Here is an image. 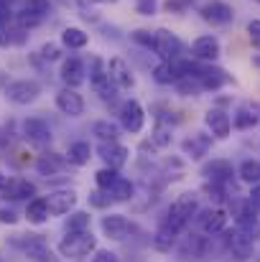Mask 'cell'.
Segmentation results:
<instances>
[{
    "mask_svg": "<svg viewBox=\"0 0 260 262\" xmlns=\"http://www.w3.org/2000/svg\"><path fill=\"white\" fill-rule=\"evenodd\" d=\"M199 15H202L207 23H212V26H227L235 13H232V8H230L227 3H222V0H209V3L202 5Z\"/></svg>",
    "mask_w": 260,
    "mask_h": 262,
    "instance_id": "cell-3",
    "label": "cell"
},
{
    "mask_svg": "<svg viewBox=\"0 0 260 262\" xmlns=\"http://www.w3.org/2000/svg\"><path fill=\"white\" fill-rule=\"evenodd\" d=\"M207 252H209V242H207V237H199V234L184 237V242L178 247V255L184 260H204Z\"/></svg>",
    "mask_w": 260,
    "mask_h": 262,
    "instance_id": "cell-8",
    "label": "cell"
},
{
    "mask_svg": "<svg viewBox=\"0 0 260 262\" xmlns=\"http://www.w3.org/2000/svg\"><path fill=\"white\" fill-rule=\"evenodd\" d=\"M102 229L110 239H123L128 234V219L120 216V214H110L102 219Z\"/></svg>",
    "mask_w": 260,
    "mask_h": 262,
    "instance_id": "cell-21",
    "label": "cell"
},
{
    "mask_svg": "<svg viewBox=\"0 0 260 262\" xmlns=\"http://www.w3.org/2000/svg\"><path fill=\"white\" fill-rule=\"evenodd\" d=\"M62 79H64L72 89L79 87V84L85 82V67H82V61H79V59L64 61V67H62Z\"/></svg>",
    "mask_w": 260,
    "mask_h": 262,
    "instance_id": "cell-22",
    "label": "cell"
},
{
    "mask_svg": "<svg viewBox=\"0 0 260 262\" xmlns=\"http://www.w3.org/2000/svg\"><path fill=\"white\" fill-rule=\"evenodd\" d=\"M23 250H26L28 257H33L36 262H46L51 257V252H49L44 237H38V234H28V239L23 242Z\"/></svg>",
    "mask_w": 260,
    "mask_h": 262,
    "instance_id": "cell-20",
    "label": "cell"
},
{
    "mask_svg": "<svg viewBox=\"0 0 260 262\" xmlns=\"http://www.w3.org/2000/svg\"><path fill=\"white\" fill-rule=\"evenodd\" d=\"M204 148H207V143H204L199 135H196L194 140H186V143H184V150H189V153H191V158H202Z\"/></svg>",
    "mask_w": 260,
    "mask_h": 262,
    "instance_id": "cell-33",
    "label": "cell"
},
{
    "mask_svg": "<svg viewBox=\"0 0 260 262\" xmlns=\"http://www.w3.org/2000/svg\"><path fill=\"white\" fill-rule=\"evenodd\" d=\"M250 204H253V209H255V211H260V186L253 188V193H250Z\"/></svg>",
    "mask_w": 260,
    "mask_h": 262,
    "instance_id": "cell-42",
    "label": "cell"
},
{
    "mask_svg": "<svg viewBox=\"0 0 260 262\" xmlns=\"http://www.w3.org/2000/svg\"><path fill=\"white\" fill-rule=\"evenodd\" d=\"M248 36H250L253 46L260 51V20H250V23H248Z\"/></svg>",
    "mask_w": 260,
    "mask_h": 262,
    "instance_id": "cell-38",
    "label": "cell"
},
{
    "mask_svg": "<svg viewBox=\"0 0 260 262\" xmlns=\"http://www.w3.org/2000/svg\"><path fill=\"white\" fill-rule=\"evenodd\" d=\"M194 56L204 61H214L219 56V41L214 36H199L194 41Z\"/></svg>",
    "mask_w": 260,
    "mask_h": 262,
    "instance_id": "cell-16",
    "label": "cell"
},
{
    "mask_svg": "<svg viewBox=\"0 0 260 262\" xmlns=\"http://www.w3.org/2000/svg\"><path fill=\"white\" fill-rule=\"evenodd\" d=\"M227 247L232 250V255H235L237 260H248V257H253L255 239L248 237L243 229H235V232H227Z\"/></svg>",
    "mask_w": 260,
    "mask_h": 262,
    "instance_id": "cell-6",
    "label": "cell"
},
{
    "mask_svg": "<svg viewBox=\"0 0 260 262\" xmlns=\"http://www.w3.org/2000/svg\"><path fill=\"white\" fill-rule=\"evenodd\" d=\"M135 8H138V13L151 15V13L156 10V0H138V3H135Z\"/></svg>",
    "mask_w": 260,
    "mask_h": 262,
    "instance_id": "cell-40",
    "label": "cell"
},
{
    "mask_svg": "<svg viewBox=\"0 0 260 262\" xmlns=\"http://www.w3.org/2000/svg\"><path fill=\"white\" fill-rule=\"evenodd\" d=\"M3 186H5V178H3V176H0V188H3Z\"/></svg>",
    "mask_w": 260,
    "mask_h": 262,
    "instance_id": "cell-47",
    "label": "cell"
},
{
    "mask_svg": "<svg viewBox=\"0 0 260 262\" xmlns=\"http://www.w3.org/2000/svg\"><path fill=\"white\" fill-rule=\"evenodd\" d=\"M26 216H28V222H33V224H41V222H46V216H49L46 199H33V201L28 204V209H26Z\"/></svg>",
    "mask_w": 260,
    "mask_h": 262,
    "instance_id": "cell-24",
    "label": "cell"
},
{
    "mask_svg": "<svg viewBox=\"0 0 260 262\" xmlns=\"http://www.w3.org/2000/svg\"><path fill=\"white\" fill-rule=\"evenodd\" d=\"M194 211H196V199H194L191 193H181L171 204V209H169L166 224H169L171 229H176V232H181V229L186 227V222L191 219Z\"/></svg>",
    "mask_w": 260,
    "mask_h": 262,
    "instance_id": "cell-2",
    "label": "cell"
},
{
    "mask_svg": "<svg viewBox=\"0 0 260 262\" xmlns=\"http://www.w3.org/2000/svg\"><path fill=\"white\" fill-rule=\"evenodd\" d=\"M133 38H135L138 43H143V46H148V49H153V51H156V33H148V31H135V33H133Z\"/></svg>",
    "mask_w": 260,
    "mask_h": 262,
    "instance_id": "cell-36",
    "label": "cell"
},
{
    "mask_svg": "<svg viewBox=\"0 0 260 262\" xmlns=\"http://www.w3.org/2000/svg\"><path fill=\"white\" fill-rule=\"evenodd\" d=\"M38 92H41V87H38L36 82H28V79L13 82V84H8V89H5L8 99L15 102V104H28V102H33V99L38 97Z\"/></svg>",
    "mask_w": 260,
    "mask_h": 262,
    "instance_id": "cell-5",
    "label": "cell"
},
{
    "mask_svg": "<svg viewBox=\"0 0 260 262\" xmlns=\"http://www.w3.org/2000/svg\"><path fill=\"white\" fill-rule=\"evenodd\" d=\"M41 56H44V59H49V61L59 59V46H56V43H46V46L41 49Z\"/></svg>",
    "mask_w": 260,
    "mask_h": 262,
    "instance_id": "cell-39",
    "label": "cell"
},
{
    "mask_svg": "<svg viewBox=\"0 0 260 262\" xmlns=\"http://www.w3.org/2000/svg\"><path fill=\"white\" fill-rule=\"evenodd\" d=\"M56 107L64 112V115H69V117H79L82 112H85V99H82V94H77L74 89H62L59 94H56Z\"/></svg>",
    "mask_w": 260,
    "mask_h": 262,
    "instance_id": "cell-9",
    "label": "cell"
},
{
    "mask_svg": "<svg viewBox=\"0 0 260 262\" xmlns=\"http://www.w3.org/2000/svg\"><path fill=\"white\" fill-rule=\"evenodd\" d=\"M173 3H178V5H181V8H189V5H191V3H194V0H173Z\"/></svg>",
    "mask_w": 260,
    "mask_h": 262,
    "instance_id": "cell-45",
    "label": "cell"
},
{
    "mask_svg": "<svg viewBox=\"0 0 260 262\" xmlns=\"http://www.w3.org/2000/svg\"><path fill=\"white\" fill-rule=\"evenodd\" d=\"M258 262H260V260H258Z\"/></svg>",
    "mask_w": 260,
    "mask_h": 262,
    "instance_id": "cell-50",
    "label": "cell"
},
{
    "mask_svg": "<svg viewBox=\"0 0 260 262\" xmlns=\"http://www.w3.org/2000/svg\"><path fill=\"white\" fill-rule=\"evenodd\" d=\"M120 120H123V127H125V130H130V133H141V127H143V122H146V112H143V107H141L135 99H130V102L123 104V110H120Z\"/></svg>",
    "mask_w": 260,
    "mask_h": 262,
    "instance_id": "cell-7",
    "label": "cell"
},
{
    "mask_svg": "<svg viewBox=\"0 0 260 262\" xmlns=\"http://www.w3.org/2000/svg\"><path fill=\"white\" fill-rule=\"evenodd\" d=\"M3 193L5 199H13V201H21V199H28L36 193V186L26 178H10L5 186H3Z\"/></svg>",
    "mask_w": 260,
    "mask_h": 262,
    "instance_id": "cell-13",
    "label": "cell"
},
{
    "mask_svg": "<svg viewBox=\"0 0 260 262\" xmlns=\"http://www.w3.org/2000/svg\"><path fill=\"white\" fill-rule=\"evenodd\" d=\"M8 5V0H0V8H5Z\"/></svg>",
    "mask_w": 260,
    "mask_h": 262,
    "instance_id": "cell-46",
    "label": "cell"
},
{
    "mask_svg": "<svg viewBox=\"0 0 260 262\" xmlns=\"http://www.w3.org/2000/svg\"><path fill=\"white\" fill-rule=\"evenodd\" d=\"M62 41H64V46H69V49H82V46H87V33L79 31V28H67V31L62 33Z\"/></svg>",
    "mask_w": 260,
    "mask_h": 262,
    "instance_id": "cell-26",
    "label": "cell"
},
{
    "mask_svg": "<svg viewBox=\"0 0 260 262\" xmlns=\"http://www.w3.org/2000/svg\"><path fill=\"white\" fill-rule=\"evenodd\" d=\"M94 135L102 140V143H115L117 140V127L112 122H94Z\"/></svg>",
    "mask_w": 260,
    "mask_h": 262,
    "instance_id": "cell-29",
    "label": "cell"
},
{
    "mask_svg": "<svg viewBox=\"0 0 260 262\" xmlns=\"http://www.w3.org/2000/svg\"><path fill=\"white\" fill-rule=\"evenodd\" d=\"M199 224H202V229H204L207 234H219V232L225 229V224H227V216H225V211H219V209H209V211H204V214L199 216Z\"/></svg>",
    "mask_w": 260,
    "mask_h": 262,
    "instance_id": "cell-19",
    "label": "cell"
},
{
    "mask_svg": "<svg viewBox=\"0 0 260 262\" xmlns=\"http://www.w3.org/2000/svg\"><path fill=\"white\" fill-rule=\"evenodd\" d=\"M99 156L105 158V163L110 168H120L125 161H128V148L117 145V143H102L99 145Z\"/></svg>",
    "mask_w": 260,
    "mask_h": 262,
    "instance_id": "cell-18",
    "label": "cell"
},
{
    "mask_svg": "<svg viewBox=\"0 0 260 262\" xmlns=\"http://www.w3.org/2000/svg\"><path fill=\"white\" fill-rule=\"evenodd\" d=\"M110 196H112V201H125V199H130V196H133V186H130V181L117 178L115 186L110 188Z\"/></svg>",
    "mask_w": 260,
    "mask_h": 262,
    "instance_id": "cell-30",
    "label": "cell"
},
{
    "mask_svg": "<svg viewBox=\"0 0 260 262\" xmlns=\"http://www.w3.org/2000/svg\"><path fill=\"white\" fill-rule=\"evenodd\" d=\"M94 250V237L89 232H69L59 242V252L64 257H85Z\"/></svg>",
    "mask_w": 260,
    "mask_h": 262,
    "instance_id": "cell-1",
    "label": "cell"
},
{
    "mask_svg": "<svg viewBox=\"0 0 260 262\" xmlns=\"http://www.w3.org/2000/svg\"><path fill=\"white\" fill-rule=\"evenodd\" d=\"M46 13H49V0H26V5H23V18L41 20Z\"/></svg>",
    "mask_w": 260,
    "mask_h": 262,
    "instance_id": "cell-25",
    "label": "cell"
},
{
    "mask_svg": "<svg viewBox=\"0 0 260 262\" xmlns=\"http://www.w3.org/2000/svg\"><path fill=\"white\" fill-rule=\"evenodd\" d=\"M23 135H26V140H28L31 145H36V148H44V145L51 143V130H49V125H46L41 117L26 120V122H23Z\"/></svg>",
    "mask_w": 260,
    "mask_h": 262,
    "instance_id": "cell-4",
    "label": "cell"
},
{
    "mask_svg": "<svg viewBox=\"0 0 260 262\" xmlns=\"http://www.w3.org/2000/svg\"><path fill=\"white\" fill-rule=\"evenodd\" d=\"M92 262H120V260H117V257H115L112 252H97Z\"/></svg>",
    "mask_w": 260,
    "mask_h": 262,
    "instance_id": "cell-41",
    "label": "cell"
},
{
    "mask_svg": "<svg viewBox=\"0 0 260 262\" xmlns=\"http://www.w3.org/2000/svg\"><path fill=\"white\" fill-rule=\"evenodd\" d=\"M153 143H156L158 148H166V145L171 143V133H169V127L158 125V127L153 130Z\"/></svg>",
    "mask_w": 260,
    "mask_h": 262,
    "instance_id": "cell-35",
    "label": "cell"
},
{
    "mask_svg": "<svg viewBox=\"0 0 260 262\" xmlns=\"http://www.w3.org/2000/svg\"><path fill=\"white\" fill-rule=\"evenodd\" d=\"M253 61H255V64H258V67H260V56H255V59H253Z\"/></svg>",
    "mask_w": 260,
    "mask_h": 262,
    "instance_id": "cell-48",
    "label": "cell"
},
{
    "mask_svg": "<svg viewBox=\"0 0 260 262\" xmlns=\"http://www.w3.org/2000/svg\"><path fill=\"white\" fill-rule=\"evenodd\" d=\"M74 201H77L74 191H54L49 193L46 206H49V214H67L74 206Z\"/></svg>",
    "mask_w": 260,
    "mask_h": 262,
    "instance_id": "cell-15",
    "label": "cell"
},
{
    "mask_svg": "<svg viewBox=\"0 0 260 262\" xmlns=\"http://www.w3.org/2000/svg\"><path fill=\"white\" fill-rule=\"evenodd\" d=\"M107 74H110V79L115 82V87H120V89H130L133 82H135L133 74H130V69H128V64H125L123 59H110Z\"/></svg>",
    "mask_w": 260,
    "mask_h": 262,
    "instance_id": "cell-12",
    "label": "cell"
},
{
    "mask_svg": "<svg viewBox=\"0 0 260 262\" xmlns=\"http://www.w3.org/2000/svg\"><path fill=\"white\" fill-rule=\"evenodd\" d=\"M202 173L207 176V178H209L212 183L222 186V183H227V181L232 178V163H230V161H222V158H217V161L207 163Z\"/></svg>",
    "mask_w": 260,
    "mask_h": 262,
    "instance_id": "cell-14",
    "label": "cell"
},
{
    "mask_svg": "<svg viewBox=\"0 0 260 262\" xmlns=\"http://www.w3.org/2000/svg\"><path fill=\"white\" fill-rule=\"evenodd\" d=\"M85 3H94V0H85Z\"/></svg>",
    "mask_w": 260,
    "mask_h": 262,
    "instance_id": "cell-49",
    "label": "cell"
},
{
    "mask_svg": "<svg viewBox=\"0 0 260 262\" xmlns=\"http://www.w3.org/2000/svg\"><path fill=\"white\" fill-rule=\"evenodd\" d=\"M255 122H258V117H255V115H250V112H237V117H235V125H237L240 130L253 127Z\"/></svg>",
    "mask_w": 260,
    "mask_h": 262,
    "instance_id": "cell-37",
    "label": "cell"
},
{
    "mask_svg": "<svg viewBox=\"0 0 260 262\" xmlns=\"http://www.w3.org/2000/svg\"><path fill=\"white\" fill-rule=\"evenodd\" d=\"M176 234H178L176 229H171L169 224H164V227L158 229V234H156V247H158V250H164V252H169V250L173 247Z\"/></svg>",
    "mask_w": 260,
    "mask_h": 262,
    "instance_id": "cell-27",
    "label": "cell"
},
{
    "mask_svg": "<svg viewBox=\"0 0 260 262\" xmlns=\"http://www.w3.org/2000/svg\"><path fill=\"white\" fill-rule=\"evenodd\" d=\"M36 168H38V173L41 176H54V173H59V171L64 168V161H62L59 156L46 153V156H41V158L36 161Z\"/></svg>",
    "mask_w": 260,
    "mask_h": 262,
    "instance_id": "cell-23",
    "label": "cell"
},
{
    "mask_svg": "<svg viewBox=\"0 0 260 262\" xmlns=\"http://www.w3.org/2000/svg\"><path fill=\"white\" fill-rule=\"evenodd\" d=\"M107 201H110V196L102 199V193H92V204H94V206H105Z\"/></svg>",
    "mask_w": 260,
    "mask_h": 262,
    "instance_id": "cell-44",
    "label": "cell"
},
{
    "mask_svg": "<svg viewBox=\"0 0 260 262\" xmlns=\"http://www.w3.org/2000/svg\"><path fill=\"white\" fill-rule=\"evenodd\" d=\"M87 227H89V216L85 211H79L69 219V232H87Z\"/></svg>",
    "mask_w": 260,
    "mask_h": 262,
    "instance_id": "cell-34",
    "label": "cell"
},
{
    "mask_svg": "<svg viewBox=\"0 0 260 262\" xmlns=\"http://www.w3.org/2000/svg\"><path fill=\"white\" fill-rule=\"evenodd\" d=\"M92 64H94V72H92V87H94V92L102 99H112L115 97V82L110 79L107 69H102V61L99 59H94Z\"/></svg>",
    "mask_w": 260,
    "mask_h": 262,
    "instance_id": "cell-10",
    "label": "cell"
},
{
    "mask_svg": "<svg viewBox=\"0 0 260 262\" xmlns=\"http://www.w3.org/2000/svg\"><path fill=\"white\" fill-rule=\"evenodd\" d=\"M207 125H209L212 135L227 138V135H230V127H232V120H230V115H225L222 110H209V112H207Z\"/></svg>",
    "mask_w": 260,
    "mask_h": 262,
    "instance_id": "cell-17",
    "label": "cell"
},
{
    "mask_svg": "<svg viewBox=\"0 0 260 262\" xmlns=\"http://www.w3.org/2000/svg\"><path fill=\"white\" fill-rule=\"evenodd\" d=\"M89 143H74L72 148H69V161L74 163V166H85L89 163Z\"/></svg>",
    "mask_w": 260,
    "mask_h": 262,
    "instance_id": "cell-28",
    "label": "cell"
},
{
    "mask_svg": "<svg viewBox=\"0 0 260 262\" xmlns=\"http://www.w3.org/2000/svg\"><path fill=\"white\" fill-rule=\"evenodd\" d=\"M178 51H181V41L171 31H166V28L156 31V54H161L166 61H173L178 56Z\"/></svg>",
    "mask_w": 260,
    "mask_h": 262,
    "instance_id": "cell-11",
    "label": "cell"
},
{
    "mask_svg": "<svg viewBox=\"0 0 260 262\" xmlns=\"http://www.w3.org/2000/svg\"><path fill=\"white\" fill-rule=\"evenodd\" d=\"M240 178L248 181V183H258L260 181V163L258 161H245L240 166Z\"/></svg>",
    "mask_w": 260,
    "mask_h": 262,
    "instance_id": "cell-31",
    "label": "cell"
},
{
    "mask_svg": "<svg viewBox=\"0 0 260 262\" xmlns=\"http://www.w3.org/2000/svg\"><path fill=\"white\" fill-rule=\"evenodd\" d=\"M117 178H120V176H117L115 168H105V171H99V173H97V186L110 191V188L115 186V181H117Z\"/></svg>",
    "mask_w": 260,
    "mask_h": 262,
    "instance_id": "cell-32",
    "label": "cell"
},
{
    "mask_svg": "<svg viewBox=\"0 0 260 262\" xmlns=\"http://www.w3.org/2000/svg\"><path fill=\"white\" fill-rule=\"evenodd\" d=\"M0 222H5V224H15V214H13V211L0 209Z\"/></svg>",
    "mask_w": 260,
    "mask_h": 262,
    "instance_id": "cell-43",
    "label": "cell"
}]
</instances>
